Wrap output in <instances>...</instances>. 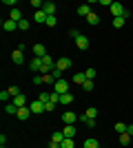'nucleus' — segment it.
I'll use <instances>...</instances> for the list:
<instances>
[{
	"instance_id": "25",
	"label": "nucleus",
	"mask_w": 133,
	"mask_h": 148,
	"mask_svg": "<svg viewBox=\"0 0 133 148\" xmlns=\"http://www.w3.org/2000/svg\"><path fill=\"white\" fill-rule=\"evenodd\" d=\"M124 22H127V18H113V22H111V25H113L115 29H122V27H124Z\"/></svg>"
},
{
	"instance_id": "29",
	"label": "nucleus",
	"mask_w": 133,
	"mask_h": 148,
	"mask_svg": "<svg viewBox=\"0 0 133 148\" xmlns=\"http://www.w3.org/2000/svg\"><path fill=\"white\" fill-rule=\"evenodd\" d=\"M29 27H31V25H29V20H25V18H22V20L18 22V29H20V31H27Z\"/></svg>"
},
{
	"instance_id": "37",
	"label": "nucleus",
	"mask_w": 133,
	"mask_h": 148,
	"mask_svg": "<svg viewBox=\"0 0 133 148\" xmlns=\"http://www.w3.org/2000/svg\"><path fill=\"white\" fill-rule=\"evenodd\" d=\"M56 106H58V104L49 102V104H44V111H47V113H51V111H56Z\"/></svg>"
},
{
	"instance_id": "21",
	"label": "nucleus",
	"mask_w": 133,
	"mask_h": 148,
	"mask_svg": "<svg viewBox=\"0 0 133 148\" xmlns=\"http://www.w3.org/2000/svg\"><path fill=\"white\" fill-rule=\"evenodd\" d=\"M5 113L7 115H18V106H13L11 102H9V104H5Z\"/></svg>"
},
{
	"instance_id": "39",
	"label": "nucleus",
	"mask_w": 133,
	"mask_h": 148,
	"mask_svg": "<svg viewBox=\"0 0 133 148\" xmlns=\"http://www.w3.org/2000/svg\"><path fill=\"white\" fill-rule=\"evenodd\" d=\"M31 7H36V9L40 11V9L44 7V2H40V0H31Z\"/></svg>"
},
{
	"instance_id": "36",
	"label": "nucleus",
	"mask_w": 133,
	"mask_h": 148,
	"mask_svg": "<svg viewBox=\"0 0 133 148\" xmlns=\"http://www.w3.org/2000/svg\"><path fill=\"white\" fill-rule=\"evenodd\" d=\"M56 22H58L56 16H49V18H47V27H56Z\"/></svg>"
},
{
	"instance_id": "33",
	"label": "nucleus",
	"mask_w": 133,
	"mask_h": 148,
	"mask_svg": "<svg viewBox=\"0 0 133 148\" xmlns=\"http://www.w3.org/2000/svg\"><path fill=\"white\" fill-rule=\"evenodd\" d=\"M7 91H9V95H11V99L16 97V95H20V88H18V86H9V88H7Z\"/></svg>"
},
{
	"instance_id": "17",
	"label": "nucleus",
	"mask_w": 133,
	"mask_h": 148,
	"mask_svg": "<svg viewBox=\"0 0 133 148\" xmlns=\"http://www.w3.org/2000/svg\"><path fill=\"white\" fill-rule=\"evenodd\" d=\"M62 133H64V137H73L76 135V126H73V124H64Z\"/></svg>"
},
{
	"instance_id": "38",
	"label": "nucleus",
	"mask_w": 133,
	"mask_h": 148,
	"mask_svg": "<svg viewBox=\"0 0 133 148\" xmlns=\"http://www.w3.org/2000/svg\"><path fill=\"white\" fill-rule=\"evenodd\" d=\"M69 36L73 38V40H78V38L82 36V33H80V31H78V29H71V31H69Z\"/></svg>"
},
{
	"instance_id": "26",
	"label": "nucleus",
	"mask_w": 133,
	"mask_h": 148,
	"mask_svg": "<svg viewBox=\"0 0 133 148\" xmlns=\"http://www.w3.org/2000/svg\"><path fill=\"white\" fill-rule=\"evenodd\" d=\"M62 73H64V71H60L58 66L53 69V71H51V75H53V80H56V82H58V80H64V77H62Z\"/></svg>"
},
{
	"instance_id": "3",
	"label": "nucleus",
	"mask_w": 133,
	"mask_h": 148,
	"mask_svg": "<svg viewBox=\"0 0 133 148\" xmlns=\"http://www.w3.org/2000/svg\"><path fill=\"white\" fill-rule=\"evenodd\" d=\"M29 69H31L33 73H42V69H44V62H42V58H33V60L29 62Z\"/></svg>"
},
{
	"instance_id": "18",
	"label": "nucleus",
	"mask_w": 133,
	"mask_h": 148,
	"mask_svg": "<svg viewBox=\"0 0 133 148\" xmlns=\"http://www.w3.org/2000/svg\"><path fill=\"white\" fill-rule=\"evenodd\" d=\"M64 139H67V137H64V133H62V130H56V133L51 135V142H56V144H62Z\"/></svg>"
},
{
	"instance_id": "5",
	"label": "nucleus",
	"mask_w": 133,
	"mask_h": 148,
	"mask_svg": "<svg viewBox=\"0 0 133 148\" xmlns=\"http://www.w3.org/2000/svg\"><path fill=\"white\" fill-rule=\"evenodd\" d=\"M11 104L18 106V108H25V106H27V95H22V93H20V95H16V97L11 99Z\"/></svg>"
},
{
	"instance_id": "34",
	"label": "nucleus",
	"mask_w": 133,
	"mask_h": 148,
	"mask_svg": "<svg viewBox=\"0 0 133 148\" xmlns=\"http://www.w3.org/2000/svg\"><path fill=\"white\" fill-rule=\"evenodd\" d=\"M115 130H118V133H120V135H122V133H127V124H122V122H118V124H115Z\"/></svg>"
},
{
	"instance_id": "31",
	"label": "nucleus",
	"mask_w": 133,
	"mask_h": 148,
	"mask_svg": "<svg viewBox=\"0 0 133 148\" xmlns=\"http://www.w3.org/2000/svg\"><path fill=\"white\" fill-rule=\"evenodd\" d=\"M73 144H76V142H73V137H67V139H64L60 146H62V148H73Z\"/></svg>"
},
{
	"instance_id": "12",
	"label": "nucleus",
	"mask_w": 133,
	"mask_h": 148,
	"mask_svg": "<svg viewBox=\"0 0 133 148\" xmlns=\"http://www.w3.org/2000/svg\"><path fill=\"white\" fill-rule=\"evenodd\" d=\"M56 2H44V7H42V11L47 13V16H56Z\"/></svg>"
},
{
	"instance_id": "4",
	"label": "nucleus",
	"mask_w": 133,
	"mask_h": 148,
	"mask_svg": "<svg viewBox=\"0 0 133 148\" xmlns=\"http://www.w3.org/2000/svg\"><path fill=\"white\" fill-rule=\"evenodd\" d=\"M33 56H36V58H44V56H49V53H47V49H44V44H42V42L33 44Z\"/></svg>"
},
{
	"instance_id": "15",
	"label": "nucleus",
	"mask_w": 133,
	"mask_h": 148,
	"mask_svg": "<svg viewBox=\"0 0 133 148\" xmlns=\"http://www.w3.org/2000/svg\"><path fill=\"white\" fill-rule=\"evenodd\" d=\"M47 18H49V16H47L42 9H40V11H36V16H33V20H36V22H40V25H47Z\"/></svg>"
},
{
	"instance_id": "30",
	"label": "nucleus",
	"mask_w": 133,
	"mask_h": 148,
	"mask_svg": "<svg viewBox=\"0 0 133 148\" xmlns=\"http://www.w3.org/2000/svg\"><path fill=\"white\" fill-rule=\"evenodd\" d=\"M82 91H87V93L93 91V80H87V82H84V84H82Z\"/></svg>"
},
{
	"instance_id": "24",
	"label": "nucleus",
	"mask_w": 133,
	"mask_h": 148,
	"mask_svg": "<svg viewBox=\"0 0 133 148\" xmlns=\"http://www.w3.org/2000/svg\"><path fill=\"white\" fill-rule=\"evenodd\" d=\"M84 117L95 119V117H98V108H93V106H91V108H87V111H84Z\"/></svg>"
},
{
	"instance_id": "19",
	"label": "nucleus",
	"mask_w": 133,
	"mask_h": 148,
	"mask_svg": "<svg viewBox=\"0 0 133 148\" xmlns=\"http://www.w3.org/2000/svg\"><path fill=\"white\" fill-rule=\"evenodd\" d=\"M71 102H73V95H71V93H64V95H60V104H62V106H69Z\"/></svg>"
},
{
	"instance_id": "28",
	"label": "nucleus",
	"mask_w": 133,
	"mask_h": 148,
	"mask_svg": "<svg viewBox=\"0 0 133 148\" xmlns=\"http://www.w3.org/2000/svg\"><path fill=\"white\" fill-rule=\"evenodd\" d=\"M40 102H42V104H49V102H51V93H40Z\"/></svg>"
},
{
	"instance_id": "13",
	"label": "nucleus",
	"mask_w": 133,
	"mask_h": 148,
	"mask_svg": "<svg viewBox=\"0 0 133 148\" xmlns=\"http://www.w3.org/2000/svg\"><path fill=\"white\" fill-rule=\"evenodd\" d=\"M76 113H73V111H67V113H64V115H62V122L64 124H76Z\"/></svg>"
},
{
	"instance_id": "42",
	"label": "nucleus",
	"mask_w": 133,
	"mask_h": 148,
	"mask_svg": "<svg viewBox=\"0 0 133 148\" xmlns=\"http://www.w3.org/2000/svg\"><path fill=\"white\" fill-rule=\"evenodd\" d=\"M127 133H129V135L133 137V124H129V126H127Z\"/></svg>"
},
{
	"instance_id": "10",
	"label": "nucleus",
	"mask_w": 133,
	"mask_h": 148,
	"mask_svg": "<svg viewBox=\"0 0 133 148\" xmlns=\"http://www.w3.org/2000/svg\"><path fill=\"white\" fill-rule=\"evenodd\" d=\"M29 115H31V111H29V106H25V108H18V115H16V117H18L20 122H27Z\"/></svg>"
},
{
	"instance_id": "32",
	"label": "nucleus",
	"mask_w": 133,
	"mask_h": 148,
	"mask_svg": "<svg viewBox=\"0 0 133 148\" xmlns=\"http://www.w3.org/2000/svg\"><path fill=\"white\" fill-rule=\"evenodd\" d=\"M9 99H11L9 91H2V93H0V102H5V104H9Z\"/></svg>"
},
{
	"instance_id": "35",
	"label": "nucleus",
	"mask_w": 133,
	"mask_h": 148,
	"mask_svg": "<svg viewBox=\"0 0 133 148\" xmlns=\"http://www.w3.org/2000/svg\"><path fill=\"white\" fill-rule=\"evenodd\" d=\"M84 75H87V80H93V77H95V69H87Z\"/></svg>"
},
{
	"instance_id": "1",
	"label": "nucleus",
	"mask_w": 133,
	"mask_h": 148,
	"mask_svg": "<svg viewBox=\"0 0 133 148\" xmlns=\"http://www.w3.org/2000/svg\"><path fill=\"white\" fill-rule=\"evenodd\" d=\"M111 13H113V18H127L129 20V9H124L122 2H111Z\"/></svg>"
},
{
	"instance_id": "20",
	"label": "nucleus",
	"mask_w": 133,
	"mask_h": 148,
	"mask_svg": "<svg viewBox=\"0 0 133 148\" xmlns=\"http://www.w3.org/2000/svg\"><path fill=\"white\" fill-rule=\"evenodd\" d=\"M9 20H13V22H20V20H22V13H20V9H11V13H9Z\"/></svg>"
},
{
	"instance_id": "11",
	"label": "nucleus",
	"mask_w": 133,
	"mask_h": 148,
	"mask_svg": "<svg viewBox=\"0 0 133 148\" xmlns=\"http://www.w3.org/2000/svg\"><path fill=\"white\" fill-rule=\"evenodd\" d=\"M56 66L60 69V71H67V69H71V60L69 58H60V60L56 62Z\"/></svg>"
},
{
	"instance_id": "7",
	"label": "nucleus",
	"mask_w": 133,
	"mask_h": 148,
	"mask_svg": "<svg viewBox=\"0 0 133 148\" xmlns=\"http://www.w3.org/2000/svg\"><path fill=\"white\" fill-rule=\"evenodd\" d=\"M76 47H78L80 51H87V49H89V38H87V36H80V38L76 40Z\"/></svg>"
},
{
	"instance_id": "27",
	"label": "nucleus",
	"mask_w": 133,
	"mask_h": 148,
	"mask_svg": "<svg viewBox=\"0 0 133 148\" xmlns=\"http://www.w3.org/2000/svg\"><path fill=\"white\" fill-rule=\"evenodd\" d=\"M129 142H131V135H129V133H122L120 135V144L122 146H129Z\"/></svg>"
},
{
	"instance_id": "22",
	"label": "nucleus",
	"mask_w": 133,
	"mask_h": 148,
	"mask_svg": "<svg viewBox=\"0 0 133 148\" xmlns=\"http://www.w3.org/2000/svg\"><path fill=\"white\" fill-rule=\"evenodd\" d=\"M89 13H91V9H89V5H80V7H78V16H82V18H87Z\"/></svg>"
},
{
	"instance_id": "16",
	"label": "nucleus",
	"mask_w": 133,
	"mask_h": 148,
	"mask_svg": "<svg viewBox=\"0 0 133 148\" xmlns=\"http://www.w3.org/2000/svg\"><path fill=\"white\" fill-rule=\"evenodd\" d=\"M71 82H73V84H78V86H82L84 82H87V75H84V73H76L73 77H71Z\"/></svg>"
},
{
	"instance_id": "9",
	"label": "nucleus",
	"mask_w": 133,
	"mask_h": 148,
	"mask_svg": "<svg viewBox=\"0 0 133 148\" xmlns=\"http://www.w3.org/2000/svg\"><path fill=\"white\" fill-rule=\"evenodd\" d=\"M2 29H5L7 33H11V31H16V29H18V22H13V20H9V18H7L5 22H2Z\"/></svg>"
},
{
	"instance_id": "23",
	"label": "nucleus",
	"mask_w": 133,
	"mask_h": 148,
	"mask_svg": "<svg viewBox=\"0 0 133 148\" xmlns=\"http://www.w3.org/2000/svg\"><path fill=\"white\" fill-rule=\"evenodd\" d=\"M87 22H89V25H98V22H100V16L91 11V13H89V16H87Z\"/></svg>"
},
{
	"instance_id": "8",
	"label": "nucleus",
	"mask_w": 133,
	"mask_h": 148,
	"mask_svg": "<svg viewBox=\"0 0 133 148\" xmlns=\"http://www.w3.org/2000/svg\"><path fill=\"white\" fill-rule=\"evenodd\" d=\"M29 111H31V113H44V104L40 102V99H36V102L29 104Z\"/></svg>"
},
{
	"instance_id": "43",
	"label": "nucleus",
	"mask_w": 133,
	"mask_h": 148,
	"mask_svg": "<svg viewBox=\"0 0 133 148\" xmlns=\"http://www.w3.org/2000/svg\"><path fill=\"white\" fill-rule=\"evenodd\" d=\"M60 148H62V146H60Z\"/></svg>"
},
{
	"instance_id": "6",
	"label": "nucleus",
	"mask_w": 133,
	"mask_h": 148,
	"mask_svg": "<svg viewBox=\"0 0 133 148\" xmlns=\"http://www.w3.org/2000/svg\"><path fill=\"white\" fill-rule=\"evenodd\" d=\"M11 60H13V64H22V60H25V51H22V49H16L11 53Z\"/></svg>"
},
{
	"instance_id": "41",
	"label": "nucleus",
	"mask_w": 133,
	"mask_h": 148,
	"mask_svg": "<svg viewBox=\"0 0 133 148\" xmlns=\"http://www.w3.org/2000/svg\"><path fill=\"white\" fill-rule=\"evenodd\" d=\"M87 126L89 128H95V119H87Z\"/></svg>"
},
{
	"instance_id": "40",
	"label": "nucleus",
	"mask_w": 133,
	"mask_h": 148,
	"mask_svg": "<svg viewBox=\"0 0 133 148\" xmlns=\"http://www.w3.org/2000/svg\"><path fill=\"white\" fill-rule=\"evenodd\" d=\"M33 84H44V77L42 75H36V77H33Z\"/></svg>"
},
{
	"instance_id": "14",
	"label": "nucleus",
	"mask_w": 133,
	"mask_h": 148,
	"mask_svg": "<svg viewBox=\"0 0 133 148\" xmlns=\"http://www.w3.org/2000/svg\"><path fill=\"white\" fill-rule=\"evenodd\" d=\"M82 148H100V142L98 139H93V137H87L82 144Z\"/></svg>"
},
{
	"instance_id": "2",
	"label": "nucleus",
	"mask_w": 133,
	"mask_h": 148,
	"mask_svg": "<svg viewBox=\"0 0 133 148\" xmlns=\"http://www.w3.org/2000/svg\"><path fill=\"white\" fill-rule=\"evenodd\" d=\"M53 88H56L58 95H64V93H69V80H58L56 84H53Z\"/></svg>"
}]
</instances>
